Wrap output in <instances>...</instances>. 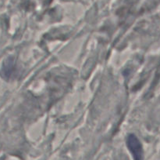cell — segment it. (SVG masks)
Instances as JSON below:
<instances>
[{
  "instance_id": "6da1fadb",
  "label": "cell",
  "mask_w": 160,
  "mask_h": 160,
  "mask_svg": "<svg viewBox=\"0 0 160 160\" xmlns=\"http://www.w3.org/2000/svg\"><path fill=\"white\" fill-rule=\"evenodd\" d=\"M127 144L134 157V160H142V147L137 136L130 134L127 139Z\"/></svg>"
},
{
  "instance_id": "7a4b0ae2",
  "label": "cell",
  "mask_w": 160,
  "mask_h": 160,
  "mask_svg": "<svg viewBox=\"0 0 160 160\" xmlns=\"http://www.w3.org/2000/svg\"><path fill=\"white\" fill-rule=\"evenodd\" d=\"M12 68H13V62L11 59L8 60L6 61L2 67V74L6 77L9 76L12 72Z\"/></svg>"
}]
</instances>
